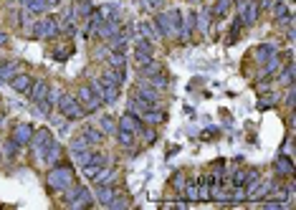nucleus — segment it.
Segmentation results:
<instances>
[{
	"label": "nucleus",
	"mask_w": 296,
	"mask_h": 210,
	"mask_svg": "<svg viewBox=\"0 0 296 210\" xmlns=\"http://www.w3.org/2000/svg\"><path fill=\"white\" fill-rule=\"evenodd\" d=\"M94 182H96V185H112V182H117V170L104 165V167L94 175Z\"/></svg>",
	"instance_id": "4468645a"
},
{
	"label": "nucleus",
	"mask_w": 296,
	"mask_h": 210,
	"mask_svg": "<svg viewBox=\"0 0 296 210\" xmlns=\"http://www.w3.org/2000/svg\"><path fill=\"white\" fill-rule=\"evenodd\" d=\"M117 127H119V129H127V132H132V135H140V132L145 129V122H142L137 114L127 112V114H122V117H119Z\"/></svg>",
	"instance_id": "423d86ee"
},
{
	"label": "nucleus",
	"mask_w": 296,
	"mask_h": 210,
	"mask_svg": "<svg viewBox=\"0 0 296 210\" xmlns=\"http://www.w3.org/2000/svg\"><path fill=\"white\" fill-rule=\"evenodd\" d=\"M99 129H101L104 135H114V132H117V119L109 117V114L99 117Z\"/></svg>",
	"instance_id": "412c9836"
},
{
	"label": "nucleus",
	"mask_w": 296,
	"mask_h": 210,
	"mask_svg": "<svg viewBox=\"0 0 296 210\" xmlns=\"http://www.w3.org/2000/svg\"><path fill=\"white\" fill-rule=\"evenodd\" d=\"M15 73H18V71H15V64H0V78L10 81Z\"/></svg>",
	"instance_id": "c756f323"
},
{
	"label": "nucleus",
	"mask_w": 296,
	"mask_h": 210,
	"mask_svg": "<svg viewBox=\"0 0 296 210\" xmlns=\"http://www.w3.org/2000/svg\"><path fill=\"white\" fill-rule=\"evenodd\" d=\"M61 154H64V152H61V144H59L56 140H51L48 144H46V149H43V162L53 167V165L61 160Z\"/></svg>",
	"instance_id": "9b49d317"
},
{
	"label": "nucleus",
	"mask_w": 296,
	"mask_h": 210,
	"mask_svg": "<svg viewBox=\"0 0 296 210\" xmlns=\"http://www.w3.org/2000/svg\"><path fill=\"white\" fill-rule=\"evenodd\" d=\"M81 137L89 142L91 147H96V144H101V142H104V132H101L99 127H94V124H86V127L81 129Z\"/></svg>",
	"instance_id": "ddd939ff"
},
{
	"label": "nucleus",
	"mask_w": 296,
	"mask_h": 210,
	"mask_svg": "<svg viewBox=\"0 0 296 210\" xmlns=\"http://www.w3.org/2000/svg\"><path fill=\"white\" fill-rule=\"evenodd\" d=\"M114 137H117V142H119L122 147H132V144H134V135H132V132H127V129H119V127H117Z\"/></svg>",
	"instance_id": "bb28decb"
},
{
	"label": "nucleus",
	"mask_w": 296,
	"mask_h": 210,
	"mask_svg": "<svg viewBox=\"0 0 296 210\" xmlns=\"http://www.w3.org/2000/svg\"><path fill=\"white\" fill-rule=\"evenodd\" d=\"M225 10H228V0H218V3H216V8H213V15H216V18H221Z\"/></svg>",
	"instance_id": "7c9ffc66"
},
{
	"label": "nucleus",
	"mask_w": 296,
	"mask_h": 210,
	"mask_svg": "<svg viewBox=\"0 0 296 210\" xmlns=\"http://www.w3.org/2000/svg\"><path fill=\"white\" fill-rule=\"evenodd\" d=\"M74 10H76V15H89V18H91V13H94V3H91V0H76Z\"/></svg>",
	"instance_id": "393cba45"
},
{
	"label": "nucleus",
	"mask_w": 296,
	"mask_h": 210,
	"mask_svg": "<svg viewBox=\"0 0 296 210\" xmlns=\"http://www.w3.org/2000/svg\"><path fill=\"white\" fill-rule=\"evenodd\" d=\"M109 69H117V71L127 69V59H124L122 51H112V54H109Z\"/></svg>",
	"instance_id": "aec40b11"
},
{
	"label": "nucleus",
	"mask_w": 296,
	"mask_h": 210,
	"mask_svg": "<svg viewBox=\"0 0 296 210\" xmlns=\"http://www.w3.org/2000/svg\"><path fill=\"white\" fill-rule=\"evenodd\" d=\"M140 36H145V38H147V41H152V43H154L157 38H162V36H159V31L154 28V23H149V20L140 25Z\"/></svg>",
	"instance_id": "4be33fe9"
},
{
	"label": "nucleus",
	"mask_w": 296,
	"mask_h": 210,
	"mask_svg": "<svg viewBox=\"0 0 296 210\" xmlns=\"http://www.w3.org/2000/svg\"><path fill=\"white\" fill-rule=\"evenodd\" d=\"M114 195H117V188L114 185H96V200L101 205H109Z\"/></svg>",
	"instance_id": "2eb2a0df"
},
{
	"label": "nucleus",
	"mask_w": 296,
	"mask_h": 210,
	"mask_svg": "<svg viewBox=\"0 0 296 210\" xmlns=\"http://www.w3.org/2000/svg\"><path fill=\"white\" fill-rule=\"evenodd\" d=\"M74 180V167L71 165H59V167H53V170H48V175H46V185L53 190V193H64Z\"/></svg>",
	"instance_id": "f257e3e1"
},
{
	"label": "nucleus",
	"mask_w": 296,
	"mask_h": 210,
	"mask_svg": "<svg viewBox=\"0 0 296 210\" xmlns=\"http://www.w3.org/2000/svg\"><path fill=\"white\" fill-rule=\"evenodd\" d=\"M48 3V8H53V5H59V0H46Z\"/></svg>",
	"instance_id": "f704fd0d"
},
{
	"label": "nucleus",
	"mask_w": 296,
	"mask_h": 210,
	"mask_svg": "<svg viewBox=\"0 0 296 210\" xmlns=\"http://www.w3.org/2000/svg\"><path fill=\"white\" fill-rule=\"evenodd\" d=\"M3 149H5V160H13V157H18V149H20V144H18V142L10 137V140L5 142V147H3Z\"/></svg>",
	"instance_id": "c85d7f7f"
},
{
	"label": "nucleus",
	"mask_w": 296,
	"mask_h": 210,
	"mask_svg": "<svg viewBox=\"0 0 296 210\" xmlns=\"http://www.w3.org/2000/svg\"><path fill=\"white\" fill-rule=\"evenodd\" d=\"M76 99H78V104L86 109V112H96L99 107H101V101L96 99V94L91 91V86L89 84H84V86H78L76 89V94H74Z\"/></svg>",
	"instance_id": "20e7f679"
},
{
	"label": "nucleus",
	"mask_w": 296,
	"mask_h": 210,
	"mask_svg": "<svg viewBox=\"0 0 296 210\" xmlns=\"http://www.w3.org/2000/svg\"><path fill=\"white\" fill-rule=\"evenodd\" d=\"M10 137L23 147V144H28V142L33 140V127H31V124H25V122H23V124H15V129H13V135H10Z\"/></svg>",
	"instance_id": "f8f14e48"
},
{
	"label": "nucleus",
	"mask_w": 296,
	"mask_h": 210,
	"mask_svg": "<svg viewBox=\"0 0 296 210\" xmlns=\"http://www.w3.org/2000/svg\"><path fill=\"white\" fill-rule=\"evenodd\" d=\"M279 84H281V86H289V84H294V64L284 66V71L279 73Z\"/></svg>",
	"instance_id": "cd10ccee"
},
{
	"label": "nucleus",
	"mask_w": 296,
	"mask_h": 210,
	"mask_svg": "<svg viewBox=\"0 0 296 210\" xmlns=\"http://www.w3.org/2000/svg\"><path fill=\"white\" fill-rule=\"evenodd\" d=\"M8 84H10V89H13L15 94H28L31 86H33V78H31L28 73H15Z\"/></svg>",
	"instance_id": "9d476101"
},
{
	"label": "nucleus",
	"mask_w": 296,
	"mask_h": 210,
	"mask_svg": "<svg viewBox=\"0 0 296 210\" xmlns=\"http://www.w3.org/2000/svg\"><path fill=\"white\" fill-rule=\"evenodd\" d=\"M274 104H279V94L266 91V94L258 96V107H261V109H268V107H274Z\"/></svg>",
	"instance_id": "a878e982"
},
{
	"label": "nucleus",
	"mask_w": 296,
	"mask_h": 210,
	"mask_svg": "<svg viewBox=\"0 0 296 210\" xmlns=\"http://www.w3.org/2000/svg\"><path fill=\"white\" fill-rule=\"evenodd\" d=\"M142 132H145V142H152L154 140V135H157V129H147V127H145Z\"/></svg>",
	"instance_id": "473e14b6"
},
{
	"label": "nucleus",
	"mask_w": 296,
	"mask_h": 210,
	"mask_svg": "<svg viewBox=\"0 0 296 210\" xmlns=\"http://www.w3.org/2000/svg\"><path fill=\"white\" fill-rule=\"evenodd\" d=\"M25 10L31 15H43L48 10V3L46 0H25Z\"/></svg>",
	"instance_id": "6ab92c4d"
},
{
	"label": "nucleus",
	"mask_w": 296,
	"mask_h": 210,
	"mask_svg": "<svg viewBox=\"0 0 296 210\" xmlns=\"http://www.w3.org/2000/svg\"><path fill=\"white\" fill-rule=\"evenodd\" d=\"M59 112L69 122H78V119L86 117V109L78 104V99H76L74 94H69V91L66 94H59Z\"/></svg>",
	"instance_id": "f03ea898"
},
{
	"label": "nucleus",
	"mask_w": 296,
	"mask_h": 210,
	"mask_svg": "<svg viewBox=\"0 0 296 210\" xmlns=\"http://www.w3.org/2000/svg\"><path fill=\"white\" fill-rule=\"evenodd\" d=\"M271 56H276V46H274V43L258 46V51H256V59H258V61H268Z\"/></svg>",
	"instance_id": "5701e85b"
},
{
	"label": "nucleus",
	"mask_w": 296,
	"mask_h": 210,
	"mask_svg": "<svg viewBox=\"0 0 296 210\" xmlns=\"http://www.w3.org/2000/svg\"><path fill=\"white\" fill-rule=\"evenodd\" d=\"M91 152H94V149H91V144L84 140L81 135L71 140V157L76 160V165H84V162L91 157Z\"/></svg>",
	"instance_id": "39448f33"
},
{
	"label": "nucleus",
	"mask_w": 296,
	"mask_h": 210,
	"mask_svg": "<svg viewBox=\"0 0 296 210\" xmlns=\"http://www.w3.org/2000/svg\"><path fill=\"white\" fill-rule=\"evenodd\" d=\"M31 99H33V104H38V101H43L46 99V94H48V84L46 81H33V86H31Z\"/></svg>",
	"instance_id": "dca6fc26"
},
{
	"label": "nucleus",
	"mask_w": 296,
	"mask_h": 210,
	"mask_svg": "<svg viewBox=\"0 0 296 210\" xmlns=\"http://www.w3.org/2000/svg\"><path fill=\"white\" fill-rule=\"evenodd\" d=\"M276 172L279 175H286V177L294 175V162L289 160V154H279L276 157Z\"/></svg>",
	"instance_id": "f3484780"
},
{
	"label": "nucleus",
	"mask_w": 296,
	"mask_h": 210,
	"mask_svg": "<svg viewBox=\"0 0 296 210\" xmlns=\"http://www.w3.org/2000/svg\"><path fill=\"white\" fill-rule=\"evenodd\" d=\"M284 15H286V5H284V3H276V5H274V18L279 20V18H284Z\"/></svg>",
	"instance_id": "2f4dec72"
},
{
	"label": "nucleus",
	"mask_w": 296,
	"mask_h": 210,
	"mask_svg": "<svg viewBox=\"0 0 296 210\" xmlns=\"http://www.w3.org/2000/svg\"><path fill=\"white\" fill-rule=\"evenodd\" d=\"M59 31H61V20H59L56 15H43L41 20H36V31H33V36L48 41V38H56Z\"/></svg>",
	"instance_id": "7ed1b4c3"
},
{
	"label": "nucleus",
	"mask_w": 296,
	"mask_h": 210,
	"mask_svg": "<svg viewBox=\"0 0 296 210\" xmlns=\"http://www.w3.org/2000/svg\"><path fill=\"white\" fill-rule=\"evenodd\" d=\"M69 205H71L74 210H78V208H89V205H91V195H89V190H81V193H78V198H74V200H71Z\"/></svg>",
	"instance_id": "b1692460"
},
{
	"label": "nucleus",
	"mask_w": 296,
	"mask_h": 210,
	"mask_svg": "<svg viewBox=\"0 0 296 210\" xmlns=\"http://www.w3.org/2000/svg\"><path fill=\"white\" fill-rule=\"evenodd\" d=\"M238 10H240V15H238V18H240L246 25H253V23L258 20V15H261V8H258V3H256V0H253V3H246V5H243V8H238Z\"/></svg>",
	"instance_id": "1a4fd4ad"
},
{
	"label": "nucleus",
	"mask_w": 296,
	"mask_h": 210,
	"mask_svg": "<svg viewBox=\"0 0 296 210\" xmlns=\"http://www.w3.org/2000/svg\"><path fill=\"white\" fill-rule=\"evenodd\" d=\"M51 140H53V135H51L48 127H41V129L33 135V140H31L33 142V154H36L38 160H43V149H46V144H48Z\"/></svg>",
	"instance_id": "6e6552de"
},
{
	"label": "nucleus",
	"mask_w": 296,
	"mask_h": 210,
	"mask_svg": "<svg viewBox=\"0 0 296 210\" xmlns=\"http://www.w3.org/2000/svg\"><path fill=\"white\" fill-rule=\"evenodd\" d=\"M5 41H8V38H5V33H0V46H5Z\"/></svg>",
	"instance_id": "72a5a7b5"
},
{
	"label": "nucleus",
	"mask_w": 296,
	"mask_h": 210,
	"mask_svg": "<svg viewBox=\"0 0 296 210\" xmlns=\"http://www.w3.org/2000/svg\"><path fill=\"white\" fill-rule=\"evenodd\" d=\"M104 165H106V157H104L101 152H91V157L81 165V170H84V175H86L89 180H94V175H96Z\"/></svg>",
	"instance_id": "0eeeda50"
},
{
	"label": "nucleus",
	"mask_w": 296,
	"mask_h": 210,
	"mask_svg": "<svg viewBox=\"0 0 296 210\" xmlns=\"http://www.w3.org/2000/svg\"><path fill=\"white\" fill-rule=\"evenodd\" d=\"M134 96H140V99H145L147 104L152 107H157V91H152L147 84H142V86H137V91H134Z\"/></svg>",
	"instance_id": "a211bd4d"
}]
</instances>
